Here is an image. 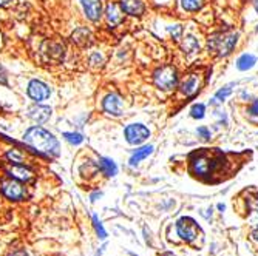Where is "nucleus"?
<instances>
[{
    "instance_id": "nucleus-19",
    "label": "nucleus",
    "mask_w": 258,
    "mask_h": 256,
    "mask_svg": "<svg viewBox=\"0 0 258 256\" xmlns=\"http://www.w3.org/2000/svg\"><path fill=\"white\" fill-rule=\"evenodd\" d=\"M73 42L79 46H90L91 45V34L87 28H79L73 34Z\"/></svg>"
},
{
    "instance_id": "nucleus-22",
    "label": "nucleus",
    "mask_w": 258,
    "mask_h": 256,
    "mask_svg": "<svg viewBox=\"0 0 258 256\" xmlns=\"http://www.w3.org/2000/svg\"><path fill=\"white\" fill-rule=\"evenodd\" d=\"M198 48H200V43L194 36H187L184 39V50L187 53H195V51H198Z\"/></svg>"
},
{
    "instance_id": "nucleus-32",
    "label": "nucleus",
    "mask_w": 258,
    "mask_h": 256,
    "mask_svg": "<svg viewBox=\"0 0 258 256\" xmlns=\"http://www.w3.org/2000/svg\"><path fill=\"white\" fill-rule=\"evenodd\" d=\"M252 238H253L255 241H258V227L252 231Z\"/></svg>"
},
{
    "instance_id": "nucleus-2",
    "label": "nucleus",
    "mask_w": 258,
    "mask_h": 256,
    "mask_svg": "<svg viewBox=\"0 0 258 256\" xmlns=\"http://www.w3.org/2000/svg\"><path fill=\"white\" fill-rule=\"evenodd\" d=\"M23 141H25L33 150L43 153L46 156H57L59 154V142L57 139L45 128L40 127H33L30 128L25 136H23Z\"/></svg>"
},
{
    "instance_id": "nucleus-30",
    "label": "nucleus",
    "mask_w": 258,
    "mask_h": 256,
    "mask_svg": "<svg viewBox=\"0 0 258 256\" xmlns=\"http://www.w3.org/2000/svg\"><path fill=\"white\" fill-rule=\"evenodd\" d=\"M0 83H7V74H5V71H4V69L2 68H0Z\"/></svg>"
},
{
    "instance_id": "nucleus-12",
    "label": "nucleus",
    "mask_w": 258,
    "mask_h": 256,
    "mask_svg": "<svg viewBox=\"0 0 258 256\" xmlns=\"http://www.w3.org/2000/svg\"><path fill=\"white\" fill-rule=\"evenodd\" d=\"M181 93L184 96H194L195 93L200 90V76L198 74H189L185 76L184 80L181 82Z\"/></svg>"
},
{
    "instance_id": "nucleus-18",
    "label": "nucleus",
    "mask_w": 258,
    "mask_h": 256,
    "mask_svg": "<svg viewBox=\"0 0 258 256\" xmlns=\"http://www.w3.org/2000/svg\"><path fill=\"white\" fill-rule=\"evenodd\" d=\"M98 165H99V170L108 178L116 176V173H118V165H116L114 160L110 159V157H101L99 162H98Z\"/></svg>"
},
{
    "instance_id": "nucleus-7",
    "label": "nucleus",
    "mask_w": 258,
    "mask_h": 256,
    "mask_svg": "<svg viewBox=\"0 0 258 256\" xmlns=\"http://www.w3.org/2000/svg\"><path fill=\"white\" fill-rule=\"evenodd\" d=\"M124 136L130 145H141L150 137V130L144 124H130L125 127Z\"/></svg>"
},
{
    "instance_id": "nucleus-9",
    "label": "nucleus",
    "mask_w": 258,
    "mask_h": 256,
    "mask_svg": "<svg viewBox=\"0 0 258 256\" xmlns=\"http://www.w3.org/2000/svg\"><path fill=\"white\" fill-rule=\"evenodd\" d=\"M102 107L111 116H121L122 114L124 101H122V98L119 95H114V93H111V95L105 96V99L102 102Z\"/></svg>"
},
{
    "instance_id": "nucleus-4",
    "label": "nucleus",
    "mask_w": 258,
    "mask_h": 256,
    "mask_svg": "<svg viewBox=\"0 0 258 256\" xmlns=\"http://www.w3.org/2000/svg\"><path fill=\"white\" fill-rule=\"evenodd\" d=\"M153 80H155V85L164 91H169V90H173L176 85H178V71L176 68L172 66V65H164L161 68H158L155 74H153Z\"/></svg>"
},
{
    "instance_id": "nucleus-24",
    "label": "nucleus",
    "mask_w": 258,
    "mask_h": 256,
    "mask_svg": "<svg viewBox=\"0 0 258 256\" xmlns=\"http://www.w3.org/2000/svg\"><path fill=\"white\" fill-rule=\"evenodd\" d=\"M91 221H93V227H95V231H96V235H98V236H99L101 239H105V238H107V231H105V228H104L102 222L99 221V218H98L96 215H93Z\"/></svg>"
},
{
    "instance_id": "nucleus-27",
    "label": "nucleus",
    "mask_w": 258,
    "mask_h": 256,
    "mask_svg": "<svg viewBox=\"0 0 258 256\" xmlns=\"http://www.w3.org/2000/svg\"><path fill=\"white\" fill-rule=\"evenodd\" d=\"M197 133H198V136H200V137L203 139V141H209V139L212 137V133H210V130H209L207 127H204V125L198 127Z\"/></svg>"
},
{
    "instance_id": "nucleus-1",
    "label": "nucleus",
    "mask_w": 258,
    "mask_h": 256,
    "mask_svg": "<svg viewBox=\"0 0 258 256\" xmlns=\"http://www.w3.org/2000/svg\"><path fill=\"white\" fill-rule=\"evenodd\" d=\"M226 154L218 148H201L190 156V172L198 178H209L218 173L223 165Z\"/></svg>"
},
{
    "instance_id": "nucleus-11",
    "label": "nucleus",
    "mask_w": 258,
    "mask_h": 256,
    "mask_svg": "<svg viewBox=\"0 0 258 256\" xmlns=\"http://www.w3.org/2000/svg\"><path fill=\"white\" fill-rule=\"evenodd\" d=\"M7 175L13 179H17L20 182H30L33 178H34V173L27 168V167H23L22 164H14V165H10L5 168Z\"/></svg>"
},
{
    "instance_id": "nucleus-34",
    "label": "nucleus",
    "mask_w": 258,
    "mask_h": 256,
    "mask_svg": "<svg viewBox=\"0 0 258 256\" xmlns=\"http://www.w3.org/2000/svg\"><path fill=\"white\" fill-rule=\"evenodd\" d=\"M159 256H175L172 251H166V253H162V254H159Z\"/></svg>"
},
{
    "instance_id": "nucleus-21",
    "label": "nucleus",
    "mask_w": 258,
    "mask_h": 256,
    "mask_svg": "<svg viewBox=\"0 0 258 256\" xmlns=\"http://www.w3.org/2000/svg\"><path fill=\"white\" fill-rule=\"evenodd\" d=\"M232 95V88H230V85H227V87H224V88H221V90H218L217 93H215V98L210 101V105H218V104H223L229 96Z\"/></svg>"
},
{
    "instance_id": "nucleus-26",
    "label": "nucleus",
    "mask_w": 258,
    "mask_h": 256,
    "mask_svg": "<svg viewBox=\"0 0 258 256\" xmlns=\"http://www.w3.org/2000/svg\"><path fill=\"white\" fill-rule=\"evenodd\" d=\"M7 157H8V160L11 162V164H22L23 162V154L19 151V150H10L8 153H7Z\"/></svg>"
},
{
    "instance_id": "nucleus-17",
    "label": "nucleus",
    "mask_w": 258,
    "mask_h": 256,
    "mask_svg": "<svg viewBox=\"0 0 258 256\" xmlns=\"http://www.w3.org/2000/svg\"><path fill=\"white\" fill-rule=\"evenodd\" d=\"M256 63V56L252 53H243L238 59H237V69L238 71H247V69H252Z\"/></svg>"
},
{
    "instance_id": "nucleus-16",
    "label": "nucleus",
    "mask_w": 258,
    "mask_h": 256,
    "mask_svg": "<svg viewBox=\"0 0 258 256\" xmlns=\"http://www.w3.org/2000/svg\"><path fill=\"white\" fill-rule=\"evenodd\" d=\"M152 153H153V145H143V147H139L138 150L133 151L130 160H128V162H130V165H132V167L138 165L141 160H144L146 157H149Z\"/></svg>"
},
{
    "instance_id": "nucleus-35",
    "label": "nucleus",
    "mask_w": 258,
    "mask_h": 256,
    "mask_svg": "<svg viewBox=\"0 0 258 256\" xmlns=\"http://www.w3.org/2000/svg\"><path fill=\"white\" fill-rule=\"evenodd\" d=\"M253 5H255V10H256V13H258V0H253Z\"/></svg>"
},
{
    "instance_id": "nucleus-8",
    "label": "nucleus",
    "mask_w": 258,
    "mask_h": 256,
    "mask_svg": "<svg viewBox=\"0 0 258 256\" xmlns=\"http://www.w3.org/2000/svg\"><path fill=\"white\" fill-rule=\"evenodd\" d=\"M28 96L36 102H42L51 96V90L40 80H31L28 85Z\"/></svg>"
},
{
    "instance_id": "nucleus-15",
    "label": "nucleus",
    "mask_w": 258,
    "mask_h": 256,
    "mask_svg": "<svg viewBox=\"0 0 258 256\" xmlns=\"http://www.w3.org/2000/svg\"><path fill=\"white\" fill-rule=\"evenodd\" d=\"M107 20H108V23L111 27H114V25H119V23L122 22V14H124V11H122V8L118 5V4H110L108 7H107Z\"/></svg>"
},
{
    "instance_id": "nucleus-36",
    "label": "nucleus",
    "mask_w": 258,
    "mask_h": 256,
    "mask_svg": "<svg viewBox=\"0 0 258 256\" xmlns=\"http://www.w3.org/2000/svg\"><path fill=\"white\" fill-rule=\"evenodd\" d=\"M218 210H224V205L223 204H218Z\"/></svg>"
},
{
    "instance_id": "nucleus-33",
    "label": "nucleus",
    "mask_w": 258,
    "mask_h": 256,
    "mask_svg": "<svg viewBox=\"0 0 258 256\" xmlns=\"http://www.w3.org/2000/svg\"><path fill=\"white\" fill-rule=\"evenodd\" d=\"M96 198H101V193H93L91 195V201H96Z\"/></svg>"
},
{
    "instance_id": "nucleus-20",
    "label": "nucleus",
    "mask_w": 258,
    "mask_h": 256,
    "mask_svg": "<svg viewBox=\"0 0 258 256\" xmlns=\"http://www.w3.org/2000/svg\"><path fill=\"white\" fill-rule=\"evenodd\" d=\"M206 0H179L181 8L187 13H195L203 8Z\"/></svg>"
},
{
    "instance_id": "nucleus-23",
    "label": "nucleus",
    "mask_w": 258,
    "mask_h": 256,
    "mask_svg": "<svg viewBox=\"0 0 258 256\" xmlns=\"http://www.w3.org/2000/svg\"><path fill=\"white\" fill-rule=\"evenodd\" d=\"M190 116L194 119H203L206 116V105L198 102V104H194L192 108H190Z\"/></svg>"
},
{
    "instance_id": "nucleus-3",
    "label": "nucleus",
    "mask_w": 258,
    "mask_h": 256,
    "mask_svg": "<svg viewBox=\"0 0 258 256\" xmlns=\"http://www.w3.org/2000/svg\"><path fill=\"white\" fill-rule=\"evenodd\" d=\"M237 42H238L237 31H220L209 37L207 45H209L210 53H214L220 57H224L233 51V48L237 46Z\"/></svg>"
},
{
    "instance_id": "nucleus-10",
    "label": "nucleus",
    "mask_w": 258,
    "mask_h": 256,
    "mask_svg": "<svg viewBox=\"0 0 258 256\" xmlns=\"http://www.w3.org/2000/svg\"><path fill=\"white\" fill-rule=\"evenodd\" d=\"M85 16L91 22H98L102 16V0H81Z\"/></svg>"
},
{
    "instance_id": "nucleus-29",
    "label": "nucleus",
    "mask_w": 258,
    "mask_h": 256,
    "mask_svg": "<svg viewBox=\"0 0 258 256\" xmlns=\"http://www.w3.org/2000/svg\"><path fill=\"white\" fill-rule=\"evenodd\" d=\"M181 27L179 25H176V27H173V28H170V33H172V36L175 37V39H179V36H181Z\"/></svg>"
},
{
    "instance_id": "nucleus-25",
    "label": "nucleus",
    "mask_w": 258,
    "mask_h": 256,
    "mask_svg": "<svg viewBox=\"0 0 258 256\" xmlns=\"http://www.w3.org/2000/svg\"><path fill=\"white\" fill-rule=\"evenodd\" d=\"M63 137L67 142L73 144V145H79L81 142H84V136L79 133H63Z\"/></svg>"
},
{
    "instance_id": "nucleus-14",
    "label": "nucleus",
    "mask_w": 258,
    "mask_h": 256,
    "mask_svg": "<svg viewBox=\"0 0 258 256\" xmlns=\"http://www.w3.org/2000/svg\"><path fill=\"white\" fill-rule=\"evenodd\" d=\"M121 8L130 16H141L146 11L144 0H121Z\"/></svg>"
},
{
    "instance_id": "nucleus-28",
    "label": "nucleus",
    "mask_w": 258,
    "mask_h": 256,
    "mask_svg": "<svg viewBox=\"0 0 258 256\" xmlns=\"http://www.w3.org/2000/svg\"><path fill=\"white\" fill-rule=\"evenodd\" d=\"M247 111H249L250 116H256V118H258V99H253L252 101V104L249 105Z\"/></svg>"
},
{
    "instance_id": "nucleus-13",
    "label": "nucleus",
    "mask_w": 258,
    "mask_h": 256,
    "mask_svg": "<svg viewBox=\"0 0 258 256\" xmlns=\"http://www.w3.org/2000/svg\"><path fill=\"white\" fill-rule=\"evenodd\" d=\"M30 119H33L37 124H43L51 118V108L50 107H43V105H36L28 110Z\"/></svg>"
},
{
    "instance_id": "nucleus-37",
    "label": "nucleus",
    "mask_w": 258,
    "mask_h": 256,
    "mask_svg": "<svg viewBox=\"0 0 258 256\" xmlns=\"http://www.w3.org/2000/svg\"><path fill=\"white\" fill-rule=\"evenodd\" d=\"M255 33H258V25H256V28H255Z\"/></svg>"
},
{
    "instance_id": "nucleus-5",
    "label": "nucleus",
    "mask_w": 258,
    "mask_h": 256,
    "mask_svg": "<svg viewBox=\"0 0 258 256\" xmlns=\"http://www.w3.org/2000/svg\"><path fill=\"white\" fill-rule=\"evenodd\" d=\"M176 233L182 241L194 242V241H197L198 235H201V230H200L198 224L195 222V219H192L189 216H184L176 221Z\"/></svg>"
},
{
    "instance_id": "nucleus-31",
    "label": "nucleus",
    "mask_w": 258,
    "mask_h": 256,
    "mask_svg": "<svg viewBox=\"0 0 258 256\" xmlns=\"http://www.w3.org/2000/svg\"><path fill=\"white\" fill-rule=\"evenodd\" d=\"M14 2H16V0H0V7H10Z\"/></svg>"
},
{
    "instance_id": "nucleus-6",
    "label": "nucleus",
    "mask_w": 258,
    "mask_h": 256,
    "mask_svg": "<svg viewBox=\"0 0 258 256\" xmlns=\"http://www.w3.org/2000/svg\"><path fill=\"white\" fill-rule=\"evenodd\" d=\"M0 190H2L4 196L10 201H22L27 198V190L17 179H4L0 181Z\"/></svg>"
}]
</instances>
